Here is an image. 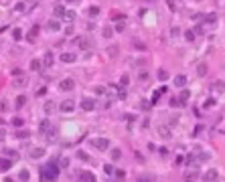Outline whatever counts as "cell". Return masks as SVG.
Listing matches in <instances>:
<instances>
[{
    "mask_svg": "<svg viewBox=\"0 0 225 182\" xmlns=\"http://www.w3.org/2000/svg\"><path fill=\"white\" fill-rule=\"evenodd\" d=\"M41 176L45 182H55L57 180V176H59V166L55 164V162H49L47 166L41 170Z\"/></svg>",
    "mask_w": 225,
    "mask_h": 182,
    "instance_id": "6da1fadb",
    "label": "cell"
},
{
    "mask_svg": "<svg viewBox=\"0 0 225 182\" xmlns=\"http://www.w3.org/2000/svg\"><path fill=\"white\" fill-rule=\"evenodd\" d=\"M77 182H97V178H96L93 172H89V170H81V172L77 174Z\"/></svg>",
    "mask_w": 225,
    "mask_h": 182,
    "instance_id": "7a4b0ae2",
    "label": "cell"
},
{
    "mask_svg": "<svg viewBox=\"0 0 225 182\" xmlns=\"http://www.w3.org/2000/svg\"><path fill=\"white\" fill-rule=\"evenodd\" d=\"M91 146H93V148L96 150H108L109 148V140H106V138H93V140H91Z\"/></svg>",
    "mask_w": 225,
    "mask_h": 182,
    "instance_id": "3957f363",
    "label": "cell"
},
{
    "mask_svg": "<svg viewBox=\"0 0 225 182\" xmlns=\"http://www.w3.org/2000/svg\"><path fill=\"white\" fill-rule=\"evenodd\" d=\"M75 109V101L73 99H65L59 103V111H63V113H71Z\"/></svg>",
    "mask_w": 225,
    "mask_h": 182,
    "instance_id": "277c9868",
    "label": "cell"
},
{
    "mask_svg": "<svg viewBox=\"0 0 225 182\" xmlns=\"http://www.w3.org/2000/svg\"><path fill=\"white\" fill-rule=\"evenodd\" d=\"M77 47L81 49V51H89V49L93 47V40L89 39V37H81V39H77Z\"/></svg>",
    "mask_w": 225,
    "mask_h": 182,
    "instance_id": "5b68a950",
    "label": "cell"
},
{
    "mask_svg": "<svg viewBox=\"0 0 225 182\" xmlns=\"http://www.w3.org/2000/svg\"><path fill=\"white\" fill-rule=\"evenodd\" d=\"M203 180H205V182H217V180H219V172H217L215 168H209V170L203 174Z\"/></svg>",
    "mask_w": 225,
    "mask_h": 182,
    "instance_id": "8992f818",
    "label": "cell"
},
{
    "mask_svg": "<svg viewBox=\"0 0 225 182\" xmlns=\"http://www.w3.org/2000/svg\"><path fill=\"white\" fill-rule=\"evenodd\" d=\"M197 178H199V170L197 168L187 170V172H184V182H193V180H197Z\"/></svg>",
    "mask_w": 225,
    "mask_h": 182,
    "instance_id": "52a82bcc",
    "label": "cell"
},
{
    "mask_svg": "<svg viewBox=\"0 0 225 182\" xmlns=\"http://www.w3.org/2000/svg\"><path fill=\"white\" fill-rule=\"evenodd\" d=\"M73 87H75V81H73V79H63L61 85H59V89H61V91H71Z\"/></svg>",
    "mask_w": 225,
    "mask_h": 182,
    "instance_id": "ba28073f",
    "label": "cell"
},
{
    "mask_svg": "<svg viewBox=\"0 0 225 182\" xmlns=\"http://www.w3.org/2000/svg\"><path fill=\"white\" fill-rule=\"evenodd\" d=\"M43 109H45V113H53V111H57L59 109V105L55 103V101H45V105H43Z\"/></svg>",
    "mask_w": 225,
    "mask_h": 182,
    "instance_id": "9c48e42d",
    "label": "cell"
},
{
    "mask_svg": "<svg viewBox=\"0 0 225 182\" xmlns=\"http://www.w3.org/2000/svg\"><path fill=\"white\" fill-rule=\"evenodd\" d=\"M81 109H85V111H93V109H96V101H93V99H81Z\"/></svg>",
    "mask_w": 225,
    "mask_h": 182,
    "instance_id": "30bf717a",
    "label": "cell"
},
{
    "mask_svg": "<svg viewBox=\"0 0 225 182\" xmlns=\"http://www.w3.org/2000/svg\"><path fill=\"white\" fill-rule=\"evenodd\" d=\"M77 55L75 53H61V63H75Z\"/></svg>",
    "mask_w": 225,
    "mask_h": 182,
    "instance_id": "8fae6325",
    "label": "cell"
},
{
    "mask_svg": "<svg viewBox=\"0 0 225 182\" xmlns=\"http://www.w3.org/2000/svg\"><path fill=\"white\" fill-rule=\"evenodd\" d=\"M158 134H160L162 140H168V138H171V129L166 128V126H160V128H158Z\"/></svg>",
    "mask_w": 225,
    "mask_h": 182,
    "instance_id": "7c38bea8",
    "label": "cell"
},
{
    "mask_svg": "<svg viewBox=\"0 0 225 182\" xmlns=\"http://www.w3.org/2000/svg\"><path fill=\"white\" fill-rule=\"evenodd\" d=\"M53 14H55V16H57V18H63V16L67 14V10H65V8H63V6H59V4H57V6L53 8Z\"/></svg>",
    "mask_w": 225,
    "mask_h": 182,
    "instance_id": "4fadbf2b",
    "label": "cell"
},
{
    "mask_svg": "<svg viewBox=\"0 0 225 182\" xmlns=\"http://www.w3.org/2000/svg\"><path fill=\"white\" fill-rule=\"evenodd\" d=\"M174 85H177V87H184V85H187V77H184V75H177V77H174Z\"/></svg>",
    "mask_w": 225,
    "mask_h": 182,
    "instance_id": "5bb4252c",
    "label": "cell"
},
{
    "mask_svg": "<svg viewBox=\"0 0 225 182\" xmlns=\"http://www.w3.org/2000/svg\"><path fill=\"white\" fill-rule=\"evenodd\" d=\"M43 65H45V67H51V65H53V53H45V59H43Z\"/></svg>",
    "mask_w": 225,
    "mask_h": 182,
    "instance_id": "9a60e30c",
    "label": "cell"
},
{
    "mask_svg": "<svg viewBox=\"0 0 225 182\" xmlns=\"http://www.w3.org/2000/svg\"><path fill=\"white\" fill-rule=\"evenodd\" d=\"M39 129H41L43 134H47L49 129H51V123H49V120H43L41 123H39Z\"/></svg>",
    "mask_w": 225,
    "mask_h": 182,
    "instance_id": "2e32d148",
    "label": "cell"
},
{
    "mask_svg": "<svg viewBox=\"0 0 225 182\" xmlns=\"http://www.w3.org/2000/svg\"><path fill=\"white\" fill-rule=\"evenodd\" d=\"M41 67H43V61H39V59L31 61V69H33V71H41Z\"/></svg>",
    "mask_w": 225,
    "mask_h": 182,
    "instance_id": "e0dca14e",
    "label": "cell"
},
{
    "mask_svg": "<svg viewBox=\"0 0 225 182\" xmlns=\"http://www.w3.org/2000/svg\"><path fill=\"white\" fill-rule=\"evenodd\" d=\"M39 30H41L39 27H33V28H31V30H28V40H34V39H37V34H39Z\"/></svg>",
    "mask_w": 225,
    "mask_h": 182,
    "instance_id": "ac0fdd59",
    "label": "cell"
},
{
    "mask_svg": "<svg viewBox=\"0 0 225 182\" xmlns=\"http://www.w3.org/2000/svg\"><path fill=\"white\" fill-rule=\"evenodd\" d=\"M43 154H45V150H43V148H33V150H31V156H33V158H41Z\"/></svg>",
    "mask_w": 225,
    "mask_h": 182,
    "instance_id": "d6986e66",
    "label": "cell"
},
{
    "mask_svg": "<svg viewBox=\"0 0 225 182\" xmlns=\"http://www.w3.org/2000/svg\"><path fill=\"white\" fill-rule=\"evenodd\" d=\"M138 182H156V178H154L152 174H144V176L138 178Z\"/></svg>",
    "mask_w": 225,
    "mask_h": 182,
    "instance_id": "ffe728a7",
    "label": "cell"
},
{
    "mask_svg": "<svg viewBox=\"0 0 225 182\" xmlns=\"http://www.w3.org/2000/svg\"><path fill=\"white\" fill-rule=\"evenodd\" d=\"M10 166H12V164H10L8 160H4V158H0V170H2V172H6V170L10 168Z\"/></svg>",
    "mask_w": 225,
    "mask_h": 182,
    "instance_id": "44dd1931",
    "label": "cell"
},
{
    "mask_svg": "<svg viewBox=\"0 0 225 182\" xmlns=\"http://www.w3.org/2000/svg\"><path fill=\"white\" fill-rule=\"evenodd\" d=\"M47 140H49V142H55V140H57V129H55V128H51V129L47 132Z\"/></svg>",
    "mask_w": 225,
    "mask_h": 182,
    "instance_id": "7402d4cb",
    "label": "cell"
},
{
    "mask_svg": "<svg viewBox=\"0 0 225 182\" xmlns=\"http://www.w3.org/2000/svg\"><path fill=\"white\" fill-rule=\"evenodd\" d=\"M213 91H225V83H221V81H215V83H213Z\"/></svg>",
    "mask_w": 225,
    "mask_h": 182,
    "instance_id": "603a6c76",
    "label": "cell"
},
{
    "mask_svg": "<svg viewBox=\"0 0 225 182\" xmlns=\"http://www.w3.org/2000/svg\"><path fill=\"white\" fill-rule=\"evenodd\" d=\"M49 28H51V30H61V22H59V20H51V22H49Z\"/></svg>",
    "mask_w": 225,
    "mask_h": 182,
    "instance_id": "cb8c5ba5",
    "label": "cell"
},
{
    "mask_svg": "<svg viewBox=\"0 0 225 182\" xmlns=\"http://www.w3.org/2000/svg\"><path fill=\"white\" fill-rule=\"evenodd\" d=\"M12 39L14 40H21L22 39V30H21V28H12Z\"/></svg>",
    "mask_w": 225,
    "mask_h": 182,
    "instance_id": "d4e9b609",
    "label": "cell"
},
{
    "mask_svg": "<svg viewBox=\"0 0 225 182\" xmlns=\"http://www.w3.org/2000/svg\"><path fill=\"white\" fill-rule=\"evenodd\" d=\"M205 73H207V65H205V63H201V65H199V69H197V75H199V77H203Z\"/></svg>",
    "mask_w": 225,
    "mask_h": 182,
    "instance_id": "484cf974",
    "label": "cell"
},
{
    "mask_svg": "<svg viewBox=\"0 0 225 182\" xmlns=\"http://www.w3.org/2000/svg\"><path fill=\"white\" fill-rule=\"evenodd\" d=\"M24 103H27V97H24V95H18V97H16V107H22Z\"/></svg>",
    "mask_w": 225,
    "mask_h": 182,
    "instance_id": "4316f807",
    "label": "cell"
},
{
    "mask_svg": "<svg viewBox=\"0 0 225 182\" xmlns=\"http://www.w3.org/2000/svg\"><path fill=\"white\" fill-rule=\"evenodd\" d=\"M217 20V14L211 12V14H205V22H215Z\"/></svg>",
    "mask_w": 225,
    "mask_h": 182,
    "instance_id": "83f0119b",
    "label": "cell"
},
{
    "mask_svg": "<svg viewBox=\"0 0 225 182\" xmlns=\"http://www.w3.org/2000/svg\"><path fill=\"white\" fill-rule=\"evenodd\" d=\"M65 18H67V20H69V22H73V20H75V18H77V14H75V12H73V10H67V14H65Z\"/></svg>",
    "mask_w": 225,
    "mask_h": 182,
    "instance_id": "f1b7e54d",
    "label": "cell"
},
{
    "mask_svg": "<svg viewBox=\"0 0 225 182\" xmlns=\"http://www.w3.org/2000/svg\"><path fill=\"white\" fill-rule=\"evenodd\" d=\"M158 79H160V81H166V79H168V73H166L164 69H160V71H158Z\"/></svg>",
    "mask_w": 225,
    "mask_h": 182,
    "instance_id": "f546056e",
    "label": "cell"
},
{
    "mask_svg": "<svg viewBox=\"0 0 225 182\" xmlns=\"http://www.w3.org/2000/svg\"><path fill=\"white\" fill-rule=\"evenodd\" d=\"M184 39H187V40H195V30H187V33H184Z\"/></svg>",
    "mask_w": 225,
    "mask_h": 182,
    "instance_id": "4dcf8cb0",
    "label": "cell"
},
{
    "mask_svg": "<svg viewBox=\"0 0 225 182\" xmlns=\"http://www.w3.org/2000/svg\"><path fill=\"white\" fill-rule=\"evenodd\" d=\"M12 85H14V87H22V85H24V79H22V77H21V79H14Z\"/></svg>",
    "mask_w": 225,
    "mask_h": 182,
    "instance_id": "1f68e13d",
    "label": "cell"
},
{
    "mask_svg": "<svg viewBox=\"0 0 225 182\" xmlns=\"http://www.w3.org/2000/svg\"><path fill=\"white\" fill-rule=\"evenodd\" d=\"M120 156H122L120 150H112V158H114V160H120Z\"/></svg>",
    "mask_w": 225,
    "mask_h": 182,
    "instance_id": "d6a6232c",
    "label": "cell"
},
{
    "mask_svg": "<svg viewBox=\"0 0 225 182\" xmlns=\"http://www.w3.org/2000/svg\"><path fill=\"white\" fill-rule=\"evenodd\" d=\"M103 170H106V174H114V166H112V164H106Z\"/></svg>",
    "mask_w": 225,
    "mask_h": 182,
    "instance_id": "836d02e7",
    "label": "cell"
},
{
    "mask_svg": "<svg viewBox=\"0 0 225 182\" xmlns=\"http://www.w3.org/2000/svg\"><path fill=\"white\" fill-rule=\"evenodd\" d=\"M89 14H91V16H97V14H99V8H97V6H91V8H89Z\"/></svg>",
    "mask_w": 225,
    "mask_h": 182,
    "instance_id": "e575fe53",
    "label": "cell"
},
{
    "mask_svg": "<svg viewBox=\"0 0 225 182\" xmlns=\"http://www.w3.org/2000/svg\"><path fill=\"white\" fill-rule=\"evenodd\" d=\"M189 97H191V93H189V91H183V95H181V103H184Z\"/></svg>",
    "mask_w": 225,
    "mask_h": 182,
    "instance_id": "d590c367",
    "label": "cell"
},
{
    "mask_svg": "<svg viewBox=\"0 0 225 182\" xmlns=\"http://www.w3.org/2000/svg\"><path fill=\"white\" fill-rule=\"evenodd\" d=\"M178 105H183L181 99H174V97H172V99H171V107H178Z\"/></svg>",
    "mask_w": 225,
    "mask_h": 182,
    "instance_id": "8d00e7d4",
    "label": "cell"
},
{
    "mask_svg": "<svg viewBox=\"0 0 225 182\" xmlns=\"http://www.w3.org/2000/svg\"><path fill=\"white\" fill-rule=\"evenodd\" d=\"M8 109V103H6V99H2L0 101V111H6Z\"/></svg>",
    "mask_w": 225,
    "mask_h": 182,
    "instance_id": "74e56055",
    "label": "cell"
},
{
    "mask_svg": "<svg viewBox=\"0 0 225 182\" xmlns=\"http://www.w3.org/2000/svg\"><path fill=\"white\" fill-rule=\"evenodd\" d=\"M112 34H114V30H112V28H103V37H108V39H109V37H112Z\"/></svg>",
    "mask_w": 225,
    "mask_h": 182,
    "instance_id": "f35d334b",
    "label": "cell"
},
{
    "mask_svg": "<svg viewBox=\"0 0 225 182\" xmlns=\"http://www.w3.org/2000/svg\"><path fill=\"white\" fill-rule=\"evenodd\" d=\"M126 85H128V75H124L122 81H120V87H126Z\"/></svg>",
    "mask_w": 225,
    "mask_h": 182,
    "instance_id": "ab89813d",
    "label": "cell"
},
{
    "mask_svg": "<svg viewBox=\"0 0 225 182\" xmlns=\"http://www.w3.org/2000/svg\"><path fill=\"white\" fill-rule=\"evenodd\" d=\"M12 123L16 126V128H21V126H22V120H21V117H14V120H12Z\"/></svg>",
    "mask_w": 225,
    "mask_h": 182,
    "instance_id": "60d3db41",
    "label": "cell"
},
{
    "mask_svg": "<svg viewBox=\"0 0 225 182\" xmlns=\"http://www.w3.org/2000/svg\"><path fill=\"white\" fill-rule=\"evenodd\" d=\"M4 154H6V156H12L14 160H16V158H18V154H16V152H12V150H6V152H4Z\"/></svg>",
    "mask_w": 225,
    "mask_h": 182,
    "instance_id": "b9f144b4",
    "label": "cell"
},
{
    "mask_svg": "<svg viewBox=\"0 0 225 182\" xmlns=\"http://www.w3.org/2000/svg\"><path fill=\"white\" fill-rule=\"evenodd\" d=\"M158 97H160V91H154V95H152V103H156Z\"/></svg>",
    "mask_w": 225,
    "mask_h": 182,
    "instance_id": "7bdbcfd3",
    "label": "cell"
},
{
    "mask_svg": "<svg viewBox=\"0 0 225 182\" xmlns=\"http://www.w3.org/2000/svg\"><path fill=\"white\" fill-rule=\"evenodd\" d=\"M177 121H178V117L174 115V117H171V120H168V126H177Z\"/></svg>",
    "mask_w": 225,
    "mask_h": 182,
    "instance_id": "ee69618b",
    "label": "cell"
},
{
    "mask_svg": "<svg viewBox=\"0 0 225 182\" xmlns=\"http://www.w3.org/2000/svg\"><path fill=\"white\" fill-rule=\"evenodd\" d=\"M21 180H28V172H27V170H22V172H21Z\"/></svg>",
    "mask_w": 225,
    "mask_h": 182,
    "instance_id": "f6af8a7d",
    "label": "cell"
},
{
    "mask_svg": "<svg viewBox=\"0 0 225 182\" xmlns=\"http://www.w3.org/2000/svg\"><path fill=\"white\" fill-rule=\"evenodd\" d=\"M65 34H73V27H71V24H69V27L65 28Z\"/></svg>",
    "mask_w": 225,
    "mask_h": 182,
    "instance_id": "bcb514c9",
    "label": "cell"
},
{
    "mask_svg": "<svg viewBox=\"0 0 225 182\" xmlns=\"http://www.w3.org/2000/svg\"><path fill=\"white\" fill-rule=\"evenodd\" d=\"M116 51H118V49H116V47H112V49H108V53H109V55H112V57H114V55H116Z\"/></svg>",
    "mask_w": 225,
    "mask_h": 182,
    "instance_id": "7dc6e473",
    "label": "cell"
},
{
    "mask_svg": "<svg viewBox=\"0 0 225 182\" xmlns=\"http://www.w3.org/2000/svg\"><path fill=\"white\" fill-rule=\"evenodd\" d=\"M116 30H118V33H122V30H124V22H120V24H118Z\"/></svg>",
    "mask_w": 225,
    "mask_h": 182,
    "instance_id": "c3c4849f",
    "label": "cell"
},
{
    "mask_svg": "<svg viewBox=\"0 0 225 182\" xmlns=\"http://www.w3.org/2000/svg\"><path fill=\"white\" fill-rule=\"evenodd\" d=\"M178 33H181V30H178V28H177V27H174V28H172V30H171V34H172V37H177V34H178Z\"/></svg>",
    "mask_w": 225,
    "mask_h": 182,
    "instance_id": "681fc988",
    "label": "cell"
},
{
    "mask_svg": "<svg viewBox=\"0 0 225 182\" xmlns=\"http://www.w3.org/2000/svg\"><path fill=\"white\" fill-rule=\"evenodd\" d=\"M96 93H99V95H103V93H106V89H103V87H97V89H96Z\"/></svg>",
    "mask_w": 225,
    "mask_h": 182,
    "instance_id": "f907efd6",
    "label": "cell"
},
{
    "mask_svg": "<svg viewBox=\"0 0 225 182\" xmlns=\"http://www.w3.org/2000/svg\"><path fill=\"white\" fill-rule=\"evenodd\" d=\"M16 136H18V138H27V136H28V132H18Z\"/></svg>",
    "mask_w": 225,
    "mask_h": 182,
    "instance_id": "816d5d0a",
    "label": "cell"
},
{
    "mask_svg": "<svg viewBox=\"0 0 225 182\" xmlns=\"http://www.w3.org/2000/svg\"><path fill=\"white\" fill-rule=\"evenodd\" d=\"M4 182H12V180H10V178H6V180H4Z\"/></svg>",
    "mask_w": 225,
    "mask_h": 182,
    "instance_id": "f5cc1de1",
    "label": "cell"
},
{
    "mask_svg": "<svg viewBox=\"0 0 225 182\" xmlns=\"http://www.w3.org/2000/svg\"><path fill=\"white\" fill-rule=\"evenodd\" d=\"M67 2H77V0H67Z\"/></svg>",
    "mask_w": 225,
    "mask_h": 182,
    "instance_id": "db71d44e",
    "label": "cell"
},
{
    "mask_svg": "<svg viewBox=\"0 0 225 182\" xmlns=\"http://www.w3.org/2000/svg\"><path fill=\"white\" fill-rule=\"evenodd\" d=\"M31 2H34V0H28V4H31Z\"/></svg>",
    "mask_w": 225,
    "mask_h": 182,
    "instance_id": "11a10c76",
    "label": "cell"
}]
</instances>
